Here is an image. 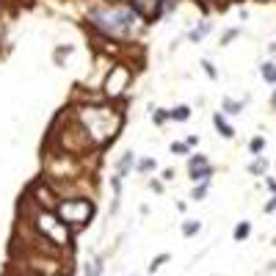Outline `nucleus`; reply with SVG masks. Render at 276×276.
<instances>
[{
  "label": "nucleus",
  "mask_w": 276,
  "mask_h": 276,
  "mask_svg": "<svg viewBox=\"0 0 276 276\" xmlns=\"http://www.w3.org/2000/svg\"><path fill=\"white\" fill-rule=\"evenodd\" d=\"M75 119L83 124L94 146H108L124 124V113L116 105H80L75 110Z\"/></svg>",
  "instance_id": "1"
},
{
  "label": "nucleus",
  "mask_w": 276,
  "mask_h": 276,
  "mask_svg": "<svg viewBox=\"0 0 276 276\" xmlns=\"http://www.w3.org/2000/svg\"><path fill=\"white\" fill-rule=\"evenodd\" d=\"M138 17L133 8H91L89 14V22L91 28H97L103 36H113V39H127V36L136 34L138 28Z\"/></svg>",
  "instance_id": "2"
},
{
  "label": "nucleus",
  "mask_w": 276,
  "mask_h": 276,
  "mask_svg": "<svg viewBox=\"0 0 276 276\" xmlns=\"http://www.w3.org/2000/svg\"><path fill=\"white\" fill-rule=\"evenodd\" d=\"M94 213H97L94 202L86 199V196H67V199H61V202H58V207H55V215H58L72 232H75V229L89 227L91 218H94Z\"/></svg>",
  "instance_id": "3"
},
{
  "label": "nucleus",
  "mask_w": 276,
  "mask_h": 276,
  "mask_svg": "<svg viewBox=\"0 0 276 276\" xmlns=\"http://www.w3.org/2000/svg\"><path fill=\"white\" fill-rule=\"evenodd\" d=\"M130 80H133L130 67H127V64H113L103 77V97L105 100H119V97L127 91Z\"/></svg>",
  "instance_id": "4"
},
{
  "label": "nucleus",
  "mask_w": 276,
  "mask_h": 276,
  "mask_svg": "<svg viewBox=\"0 0 276 276\" xmlns=\"http://www.w3.org/2000/svg\"><path fill=\"white\" fill-rule=\"evenodd\" d=\"M28 202H34L36 207H41V210H55L58 202H61V196L53 191V185H50L47 179H36L34 185H31Z\"/></svg>",
  "instance_id": "5"
},
{
  "label": "nucleus",
  "mask_w": 276,
  "mask_h": 276,
  "mask_svg": "<svg viewBox=\"0 0 276 276\" xmlns=\"http://www.w3.org/2000/svg\"><path fill=\"white\" fill-rule=\"evenodd\" d=\"M130 8L141 17V20L149 22V25H152V20H158L160 14L166 11L163 0H130Z\"/></svg>",
  "instance_id": "6"
},
{
  "label": "nucleus",
  "mask_w": 276,
  "mask_h": 276,
  "mask_svg": "<svg viewBox=\"0 0 276 276\" xmlns=\"http://www.w3.org/2000/svg\"><path fill=\"white\" fill-rule=\"evenodd\" d=\"M213 166L210 163H202V166H193V169H188V174H191V182L196 185V182H210V177H213Z\"/></svg>",
  "instance_id": "7"
},
{
  "label": "nucleus",
  "mask_w": 276,
  "mask_h": 276,
  "mask_svg": "<svg viewBox=\"0 0 276 276\" xmlns=\"http://www.w3.org/2000/svg\"><path fill=\"white\" fill-rule=\"evenodd\" d=\"M246 103H248V100H232V97H224V100H221V113H227V116H238V113H243Z\"/></svg>",
  "instance_id": "8"
},
{
  "label": "nucleus",
  "mask_w": 276,
  "mask_h": 276,
  "mask_svg": "<svg viewBox=\"0 0 276 276\" xmlns=\"http://www.w3.org/2000/svg\"><path fill=\"white\" fill-rule=\"evenodd\" d=\"M133 166H136V152L127 149V152L122 155V158H119V163H116V177H122V179H124L127 174L133 172Z\"/></svg>",
  "instance_id": "9"
},
{
  "label": "nucleus",
  "mask_w": 276,
  "mask_h": 276,
  "mask_svg": "<svg viewBox=\"0 0 276 276\" xmlns=\"http://www.w3.org/2000/svg\"><path fill=\"white\" fill-rule=\"evenodd\" d=\"M213 124H215V130H218L221 138H235V130H232V124L224 119V113L221 110H215L213 113Z\"/></svg>",
  "instance_id": "10"
},
{
  "label": "nucleus",
  "mask_w": 276,
  "mask_h": 276,
  "mask_svg": "<svg viewBox=\"0 0 276 276\" xmlns=\"http://www.w3.org/2000/svg\"><path fill=\"white\" fill-rule=\"evenodd\" d=\"M193 113L191 105H177V108H169V122H188Z\"/></svg>",
  "instance_id": "11"
},
{
  "label": "nucleus",
  "mask_w": 276,
  "mask_h": 276,
  "mask_svg": "<svg viewBox=\"0 0 276 276\" xmlns=\"http://www.w3.org/2000/svg\"><path fill=\"white\" fill-rule=\"evenodd\" d=\"M260 75H262V80L268 83V86H274V83H276V64L274 61H262L260 64Z\"/></svg>",
  "instance_id": "12"
},
{
  "label": "nucleus",
  "mask_w": 276,
  "mask_h": 276,
  "mask_svg": "<svg viewBox=\"0 0 276 276\" xmlns=\"http://www.w3.org/2000/svg\"><path fill=\"white\" fill-rule=\"evenodd\" d=\"M210 31H213V25H210V22H199V25H196V28L191 31V34H188V39H191L193 44H199V41L205 39V36L210 34Z\"/></svg>",
  "instance_id": "13"
},
{
  "label": "nucleus",
  "mask_w": 276,
  "mask_h": 276,
  "mask_svg": "<svg viewBox=\"0 0 276 276\" xmlns=\"http://www.w3.org/2000/svg\"><path fill=\"white\" fill-rule=\"evenodd\" d=\"M248 235H251V224H248V221H241V224L235 227L232 238H235V241H238V243H241V241H246Z\"/></svg>",
  "instance_id": "14"
},
{
  "label": "nucleus",
  "mask_w": 276,
  "mask_h": 276,
  "mask_svg": "<svg viewBox=\"0 0 276 276\" xmlns=\"http://www.w3.org/2000/svg\"><path fill=\"white\" fill-rule=\"evenodd\" d=\"M72 53H75V47H72V44H67V47H58V50L53 53V61L58 64V67H64V61H67Z\"/></svg>",
  "instance_id": "15"
},
{
  "label": "nucleus",
  "mask_w": 276,
  "mask_h": 276,
  "mask_svg": "<svg viewBox=\"0 0 276 276\" xmlns=\"http://www.w3.org/2000/svg\"><path fill=\"white\" fill-rule=\"evenodd\" d=\"M207 191H210V182H196V185H193V191H191V199L193 202H202L207 196Z\"/></svg>",
  "instance_id": "16"
},
{
  "label": "nucleus",
  "mask_w": 276,
  "mask_h": 276,
  "mask_svg": "<svg viewBox=\"0 0 276 276\" xmlns=\"http://www.w3.org/2000/svg\"><path fill=\"white\" fill-rule=\"evenodd\" d=\"M238 36H241V28H227V31L221 34L218 44H221V47H227L229 41H235V39H238Z\"/></svg>",
  "instance_id": "17"
},
{
  "label": "nucleus",
  "mask_w": 276,
  "mask_h": 276,
  "mask_svg": "<svg viewBox=\"0 0 276 276\" xmlns=\"http://www.w3.org/2000/svg\"><path fill=\"white\" fill-rule=\"evenodd\" d=\"M155 169H158L155 158H144V160H138V166H136L138 174H149V172H155Z\"/></svg>",
  "instance_id": "18"
},
{
  "label": "nucleus",
  "mask_w": 276,
  "mask_h": 276,
  "mask_svg": "<svg viewBox=\"0 0 276 276\" xmlns=\"http://www.w3.org/2000/svg\"><path fill=\"white\" fill-rule=\"evenodd\" d=\"M248 172H251V174H265V172H268V160L262 158V155H257V160L248 166Z\"/></svg>",
  "instance_id": "19"
},
{
  "label": "nucleus",
  "mask_w": 276,
  "mask_h": 276,
  "mask_svg": "<svg viewBox=\"0 0 276 276\" xmlns=\"http://www.w3.org/2000/svg\"><path fill=\"white\" fill-rule=\"evenodd\" d=\"M262 149H265V138L262 136H254L248 141V152H251V155H262Z\"/></svg>",
  "instance_id": "20"
},
{
  "label": "nucleus",
  "mask_w": 276,
  "mask_h": 276,
  "mask_svg": "<svg viewBox=\"0 0 276 276\" xmlns=\"http://www.w3.org/2000/svg\"><path fill=\"white\" fill-rule=\"evenodd\" d=\"M199 229H202V221H185V224H182V235H185V238H193Z\"/></svg>",
  "instance_id": "21"
},
{
  "label": "nucleus",
  "mask_w": 276,
  "mask_h": 276,
  "mask_svg": "<svg viewBox=\"0 0 276 276\" xmlns=\"http://www.w3.org/2000/svg\"><path fill=\"white\" fill-rule=\"evenodd\" d=\"M202 69H205V75L210 77V80H218V69L213 67V61H210V58H202Z\"/></svg>",
  "instance_id": "22"
},
{
  "label": "nucleus",
  "mask_w": 276,
  "mask_h": 276,
  "mask_svg": "<svg viewBox=\"0 0 276 276\" xmlns=\"http://www.w3.org/2000/svg\"><path fill=\"white\" fill-rule=\"evenodd\" d=\"M86 276H103V257H97L89 268H86Z\"/></svg>",
  "instance_id": "23"
},
{
  "label": "nucleus",
  "mask_w": 276,
  "mask_h": 276,
  "mask_svg": "<svg viewBox=\"0 0 276 276\" xmlns=\"http://www.w3.org/2000/svg\"><path fill=\"white\" fill-rule=\"evenodd\" d=\"M169 260H172V254H158L155 260L149 262V274H155V271H158L160 265H163V262H169Z\"/></svg>",
  "instance_id": "24"
},
{
  "label": "nucleus",
  "mask_w": 276,
  "mask_h": 276,
  "mask_svg": "<svg viewBox=\"0 0 276 276\" xmlns=\"http://www.w3.org/2000/svg\"><path fill=\"white\" fill-rule=\"evenodd\" d=\"M202 163H210V160H207L205 155H199V152H196V155H191V158H188V169H193V166H202Z\"/></svg>",
  "instance_id": "25"
},
{
  "label": "nucleus",
  "mask_w": 276,
  "mask_h": 276,
  "mask_svg": "<svg viewBox=\"0 0 276 276\" xmlns=\"http://www.w3.org/2000/svg\"><path fill=\"white\" fill-rule=\"evenodd\" d=\"M188 149H191V146H188L185 141H177V144H172V152H174V155H188Z\"/></svg>",
  "instance_id": "26"
},
{
  "label": "nucleus",
  "mask_w": 276,
  "mask_h": 276,
  "mask_svg": "<svg viewBox=\"0 0 276 276\" xmlns=\"http://www.w3.org/2000/svg\"><path fill=\"white\" fill-rule=\"evenodd\" d=\"M276 210V193L271 196V202H265V213H274Z\"/></svg>",
  "instance_id": "27"
},
{
  "label": "nucleus",
  "mask_w": 276,
  "mask_h": 276,
  "mask_svg": "<svg viewBox=\"0 0 276 276\" xmlns=\"http://www.w3.org/2000/svg\"><path fill=\"white\" fill-rule=\"evenodd\" d=\"M265 185H268V191H271V193H276V179H274V177L265 179Z\"/></svg>",
  "instance_id": "28"
},
{
  "label": "nucleus",
  "mask_w": 276,
  "mask_h": 276,
  "mask_svg": "<svg viewBox=\"0 0 276 276\" xmlns=\"http://www.w3.org/2000/svg\"><path fill=\"white\" fill-rule=\"evenodd\" d=\"M185 144H188V146H196V144H199V138H196V136H188Z\"/></svg>",
  "instance_id": "29"
},
{
  "label": "nucleus",
  "mask_w": 276,
  "mask_h": 276,
  "mask_svg": "<svg viewBox=\"0 0 276 276\" xmlns=\"http://www.w3.org/2000/svg\"><path fill=\"white\" fill-rule=\"evenodd\" d=\"M163 179H166V182H172V179H174V172H172V169H166V172H163Z\"/></svg>",
  "instance_id": "30"
},
{
  "label": "nucleus",
  "mask_w": 276,
  "mask_h": 276,
  "mask_svg": "<svg viewBox=\"0 0 276 276\" xmlns=\"http://www.w3.org/2000/svg\"><path fill=\"white\" fill-rule=\"evenodd\" d=\"M213 3H215V0H199V6H202V8H210Z\"/></svg>",
  "instance_id": "31"
},
{
  "label": "nucleus",
  "mask_w": 276,
  "mask_h": 276,
  "mask_svg": "<svg viewBox=\"0 0 276 276\" xmlns=\"http://www.w3.org/2000/svg\"><path fill=\"white\" fill-rule=\"evenodd\" d=\"M271 108H276V91L271 94Z\"/></svg>",
  "instance_id": "32"
},
{
  "label": "nucleus",
  "mask_w": 276,
  "mask_h": 276,
  "mask_svg": "<svg viewBox=\"0 0 276 276\" xmlns=\"http://www.w3.org/2000/svg\"><path fill=\"white\" fill-rule=\"evenodd\" d=\"M274 246H276V241H274Z\"/></svg>",
  "instance_id": "33"
}]
</instances>
